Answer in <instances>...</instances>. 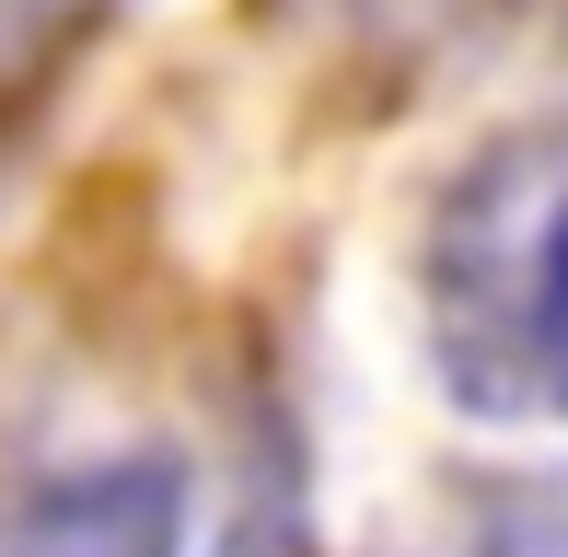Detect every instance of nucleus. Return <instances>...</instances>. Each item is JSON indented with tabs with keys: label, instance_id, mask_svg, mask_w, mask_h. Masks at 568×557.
Instances as JSON below:
<instances>
[{
	"label": "nucleus",
	"instance_id": "obj_1",
	"mask_svg": "<svg viewBox=\"0 0 568 557\" xmlns=\"http://www.w3.org/2000/svg\"><path fill=\"white\" fill-rule=\"evenodd\" d=\"M429 348L476 418H568V117L476 151L442 198Z\"/></svg>",
	"mask_w": 568,
	"mask_h": 557
},
{
	"label": "nucleus",
	"instance_id": "obj_2",
	"mask_svg": "<svg viewBox=\"0 0 568 557\" xmlns=\"http://www.w3.org/2000/svg\"><path fill=\"white\" fill-rule=\"evenodd\" d=\"M174 523H186V476L128 453V465L47 476L0 523V557H174Z\"/></svg>",
	"mask_w": 568,
	"mask_h": 557
},
{
	"label": "nucleus",
	"instance_id": "obj_3",
	"mask_svg": "<svg viewBox=\"0 0 568 557\" xmlns=\"http://www.w3.org/2000/svg\"><path fill=\"white\" fill-rule=\"evenodd\" d=\"M487 557H568V523L546 512V499H523V512L487 523Z\"/></svg>",
	"mask_w": 568,
	"mask_h": 557
}]
</instances>
